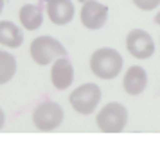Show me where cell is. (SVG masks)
Instances as JSON below:
<instances>
[{
  "label": "cell",
  "instance_id": "6da1fadb",
  "mask_svg": "<svg viewBox=\"0 0 160 151\" xmlns=\"http://www.w3.org/2000/svg\"><path fill=\"white\" fill-rule=\"evenodd\" d=\"M90 70L99 79H115L122 70V56L112 47L97 49L90 56Z\"/></svg>",
  "mask_w": 160,
  "mask_h": 151
},
{
  "label": "cell",
  "instance_id": "ba28073f",
  "mask_svg": "<svg viewBox=\"0 0 160 151\" xmlns=\"http://www.w3.org/2000/svg\"><path fill=\"white\" fill-rule=\"evenodd\" d=\"M51 81L54 88L58 90H67L74 81V67L67 56L58 58L51 68Z\"/></svg>",
  "mask_w": 160,
  "mask_h": 151
},
{
  "label": "cell",
  "instance_id": "8992f818",
  "mask_svg": "<svg viewBox=\"0 0 160 151\" xmlns=\"http://www.w3.org/2000/svg\"><path fill=\"white\" fill-rule=\"evenodd\" d=\"M126 49L137 59H148L155 52V42L144 29H133L126 36Z\"/></svg>",
  "mask_w": 160,
  "mask_h": 151
},
{
  "label": "cell",
  "instance_id": "52a82bcc",
  "mask_svg": "<svg viewBox=\"0 0 160 151\" xmlns=\"http://www.w3.org/2000/svg\"><path fill=\"white\" fill-rule=\"evenodd\" d=\"M81 23L90 31H97L101 29L106 20H108V6H104L97 0L87 2L81 7Z\"/></svg>",
  "mask_w": 160,
  "mask_h": 151
},
{
  "label": "cell",
  "instance_id": "9c48e42d",
  "mask_svg": "<svg viewBox=\"0 0 160 151\" xmlns=\"http://www.w3.org/2000/svg\"><path fill=\"white\" fill-rule=\"evenodd\" d=\"M47 16L54 25H67L74 18L72 0H47Z\"/></svg>",
  "mask_w": 160,
  "mask_h": 151
},
{
  "label": "cell",
  "instance_id": "e0dca14e",
  "mask_svg": "<svg viewBox=\"0 0 160 151\" xmlns=\"http://www.w3.org/2000/svg\"><path fill=\"white\" fill-rule=\"evenodd\" d=\"M4 2H6V0H0V13H2V9H4Z\"/></svg>",
  "mask_w": 160,
  "mask_h": 151
},
{
  "label": "cell",
  "instance_id": "5b68a950",
  "mask_svg": "<svg viewBox=\"0 0 160 151\" xmlns=\"http://www.w3.org/2000/svg\"><path fill=\"white\" fill-rule=\"evenodd\" d=\"M32 122L40 131H54L63 122V108L54 101H43L34 108Z\"/></svg>",
  "mask_w": 160,
  "mask_h": 151
},
{
  "label": "cell",
  "instance_id": "ac0fdd59",
  "mask_svg": "<svg viewBox=\"0 0 160 151\" xmlns=\"http://www.w3.org/2000/svg\"><path fill=\"white\" fill-rule=\"evenodd\" d=\"M78 2H81V4H87V2H92V0H78Z\"/></svg>",
  "mask_w": 160,
  "mask_h": 151
},
{
  "label": "cell",
  "instance_id": "5bb4252c",
  "mask_svg": "<svg viewBox=\"0 0 160 151\" xmlns=\"http://www.w3.org/2000/svg\"><path fill=\"white\" fill-rule=\"evenodd\" d=\"M131 2L142 11H153L155 7L160 6V0H131Z\"/></svg>",
  "mask_w": 160,
  "mask_h": 151
},
{
  "label": "cell",
  "instance_id": "2e32d148",
  "mask_svg": "<svg viewBox=\"0 0 160 151\" xmlns=\"http://www.w3.org/2000/svg\"><path fill=\"white\" fill-rule=\"evenodd\" d=\"M155 22H157V23H158V25H160V11H158V13H157V16H155Z\"/></svg>",
  "mask_w": 160,
  "mask_h": 151
},
{
  "label": "cell",
  "instance_id": "4fadbf2b",
  "mask_svg": "<svg viewBox=\"0 0 160 151\" xmlns=\"http://www.w3.org/2000/svg\"><path fill=\"white\" fill-rule=\"evenodd\" d=\"M16 72V58L6 50H0V85L13 79Z\"/></svg>",
  "mask_w": 160,
  "mask_h": 151
},
{
  "label": "cell",
  "instance_id": "277c9868",
  "mask_svg": "<svg viewBox=\"0 0 160 151\" xmlns=\"http://www.w3.org/2000/svg\"><path fill=\"white\" fill-rule=\"evenodd\" d=\"M70 106L81 115H90L94 112L99 101H101V88L95 85V83H85V85L78 86L70 95Z\"/></svg>",
  "mask_w": 160,
  "mask_h": 151
},
{
  "label": "cell",
  "instance_id": "3957f363",
  "mask_svg": "<svg viewBox=\"0 0 160 151\" xmlns=\"http://www.w3.org/2000/svg\"><path fill=\"white\" fill-rule=\"evenodd\" d=\"M95 122L102 133H121L128 122V110L121 103H108L99 110Z\"/></svg>",
  "mask_w": 160,
  "mask_h": 151
},
{
  "label": "cell",
  "instance_id": "9a60e30c",
  "mask_svg": "<svg viewBox=\"0 0 160 151\" xmlns=\"http://www.w3.org/2000/svg\"><path fill=\"white\" fill-rule=\"evenodd\" d=\"M4 122H6V113H4V110L0 108V129L4 128Z\"/></svg>",
  "mask_w": 160,
  "mask_h": 151
},
{
  "label": "cell",
  "instance_id": "8fae6325",
  "mask_svg": "<svg viewBox=\"0 0 160 151\" xmlns=\"http://www.w3.org/2000/svg\"><path fill=\"white\" fill-rule=\"evenodd\" d=\"M0 43L9 49H18L23 43V31L9 20L0 22Z\"/></svg>",
  "mask_w": 160,
  "mask_h": 151
},
{
  "label": "cell",
  "instance_id": "7a4b0ae2",
  "mask_svg": "<svg viewBox=\"0 0 160 151\" xmlns=\"http://www.w3.org/2000/svg\"><path fill=\"white\" fill-rule=\"evenodd\" d=\"M31 58L36 65H51L58 58L67 56V49L52 36H38L31 42Z\"/></svg>",
  "mask_w": 160,
  "mask_h": 151
},
{
  "label": "cell",
  "instance_id": "7c38bea8",
  "mask_svg": "<svg viewBox=\"0 0 160 151\" xmlns=\"http://www.w3.org/2000/svg\"><path fill=\"white\" fill-rule=\"evenodd\" d=\"M18 18H20V23H22L23 29H27V31H36V29H40L42 23H43V11H42L40 6L25 4V6L20 9Z\"/></svg>",
  "mask_w": 160,
  "mask_h": 151
},
{
  "label": "cell",
  "instance_id": "30bf717a",
  "mask_svg": "<svg viewBox=\"0 0 160 151\" xmlns=\"http://www.w3.org/2000/svg\"><path fill=\"white\" fill-rule=\"evenodd\" d=\"M146 86H148V72L138 65L130 67L122 79L124 92L128 95H138V93H142L146 90Z\"/></svg>",
  "mask_w": 160,
  "mask_h": 151
}]
</instances>
